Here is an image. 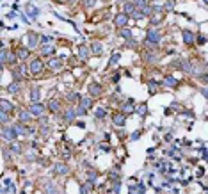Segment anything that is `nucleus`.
<instances>
[{
    "label": "nucleus",
    "instance_id": "b1692460",
    "mask_svg": "<svg viewBox=\"0 0 208 194\" xmlns=\"http://www.w3.org/2000/svg\"><path fill=\"white\" fill-rule=\"evenodd\" d=\"M105 116H107V111H105V109H96V112H94V118L102 119V118H105Z\"/></svg>",
    "mask_w": 208,
    "mask_h": 194
},
{
    "label": "nucleus",
    "instance_id": "2eb2a0df",
    "mask_svg": "<svg viewBox=\"0 0 208 194\" xmlns=\"http://www.w3.org/2000/svg\"><path fill=\"white\" fill-rule=\"evenodd\" d=\"M27 39H29V48H34V47L37 45V39H39V37H37L36 34H29Z\"/></svg>",
    "mask_w": 208,
    "mask_h": 194
},
{
    "label": "nucleus",
    "instance_id": "79ce46f5",
    "mask_svg": "<svg viewBox=\"0 0 208 194\" xmlns=\"http://www.w3.org/2000/svg\"><path fill=\"white\" fill-rule=\"evenodd\" d=\"M71 2H75V0H71Z\"/></svg>",
    "mask_w": 208,
    "mask_h": 194
},
{
    "label": "nucleus",
    "instance_id": "20e7f679",
    "mask_svg": "<svg viewBox=\"0 0 208 194\" xmlns=\"http://www.w3.org/2000/svg\"><path fill=\"white\" fill-rule=\"evenodd\" d=\"M146 41L149 43V45H158V43H160V32L158 30H149L148 32V37H146Z\"/></svg>",
    "mask_w": 208,
    "mask_h": 194
},
{
    "label": "nucleus",
    "instance_id": "6e6552de",
    "mask_svg": "<svg viewBox=\"0 0 208 194\" xmlns=\"http://www.w3.org/2000/svg\"><path fill=\"white\" fill-rule=\"evenodd\" d=\"M89 93H91V96H98V95L102 93V85L96 84V82H92V84L89 85Z\"/></svg>",
    "mask_w": 208,
    "mask_h": 194
},
{
    "label": "nucleus",
    "instance_id": "a211bd4d",
    "mask_svg": "<svg viewBox=\"0 0 208 194\" xmlns=\"http://www.w3.org/2000/svg\"><path fill=\"white\" fill-rule=\"evenodd\" d=\"M176 78H173V77H166L164 78V85H167V87H176Z\"/></svg>",
    "mask_w": 208,
    "mask_h": 194
},
{
    "label": "nucleus",
    "instance_id": "2f4dec72",
    "mask_svg": "<svg viewBox=\"0 0 208 194\" xmlns=\"http://www.w3.org/2000/svg\"><path fill=\"white\" fill-rule=\"evenodd\" d=\"M84 6L85 7H92V6H96V0H82Z\"/></svg>",
    "mask_w": 208,
    "mask_h": 194
},
{
    "label": "nucleus",
    "instance_id": "ddd939ff",
    "mask_svg": "<svg viewBox=\"0 0 208 194\" xmlns=\"http://www.w3.org/2000/svg\"><path fill=\"white\" fill-rule=\"evenodd\" d=\"M125 114H116L114 116V125L116 126H125Z\"/></svg>",
    "mask_w": 208,
    "mask_h": 194
},
{
    "label": "nucleus",
    "instance_id": "6ab92c4d",
    "mask_svg": "<svg viewBox=\"0 0 208 194\" xmlns=\"http://www.w3.org/2000/svg\"><path fill=\"white\" fill-rule=\"evenodd\" d=\"M55 173L59 175H68V167L64 164H55Z\"/></svg>",
    "mask_w": 208,
    "mask_h": 194
},
{
    "label": "nucleus",
    "instance_id": "f257e3e1",
    "mask_svg": "<svg viewBox=\"0 0 208 194\" xmlns=\"http://www.w3.org/2000/svg\"><path fill=\"white\" fill-rule=\"evenodd\" d=\"M92 105V100L91 98H82L80 103H78V109H77V116H84L87 114V109Z\"/></svg>",
    "mask_w": 208,
    "mask_h": 194
},
{
    "label": "nucleus",
    "instance_id": "4c0bfd02",
    "mask_svg": "<svg viewBox=\"0 0 208 194\" xmlns=\"http://www.w3.org/2000/svg\"><path fill=\"white\" fill-rule=\"evenodd\" d=\"M0 121H7V114H4V111H0Z\"/></svg>",
    "mask_w": 208,
    "mask_h": 194
},
{
    "label": "nucleus",
    "instance_id": "4be33fe9",
    "mask_svg": "<svg viewBox=\"0 0 208 194\" xmlns=\"http://www.w3.org/2000/svg\"><path fill=\"white\" fill-rule=\"evenodd\" d=\"M133 11H135V6H133V4H125V9H123V13H125L126 16H128L130 13H133Z\"/></svg>",
    "mask_w": 208,
    "mask_h": 194
},
{
    "label": "nucleus",
    "instance_id": "0eeeda50",
    "mask_svg": "<svg viewBox=\"0 0 208 194\" xmlns=\"http://www.w3.org/2000/svg\"><path fill=\"white\" fill-rule=\"evenodd\" d=\"M30 71H32V73H41V71H43V62H41L39 59H34V61L30 62Z\"/></svg>",
    "mask_w": 208,
    "mask_h": 194
},
{
    "label": "nucleus",
    "instance_id": "58836bf2",
    "mask_svg": "<svg viewBox=\"0 0 208 194\" xmlns=\"http://www.w3.org/2000/svg\"><path fill=\"white\" fill-rule=\"evenodd\" d=\"M11 150H13L14 153H20V146H16V144H13V146H11Z\"/></svg>",
    "mask_w": 208,
    "mask_h": 194
},
{
    "label": "nucleus",
    "instance_id": "412c9836",
    "mask_svg": "<svg viewBox=\"0 0 208 194\" xmlns=\"http://www.w3.org/2000/svg\"><path fill=\"white\" fill-rule=\"evenodd\" d=\"M27 57H29V50H27V48H20V50H18V59L23 61V59H27Z\"/></svg>",
    "mask_w": 208,
    "mask_h": 194
},
{
    "label": "nucleus",
    "instance_id": "4468645a",
    "mask_svg": "<svg viewBox=\"0 0 208 194\" xmlns=\"http://www.w3.org/2000/svg\"><path fill=\"white\" fill-rule=\"evenodd\" d=\"M39 95H41V93H39V87H37V85H34V87L30 89V100H32V102H37V100H39Z\"/></svg>",
    "mask_w": 208,
    "mask_h": 194
},
{
    "label": "nucleus",
    "instance_id": "dca6fc26",
    "mask_svg": "<svg viewBox=\"0 0 208 194\" xmlns=\"http://www.w3.org/2000/svg\"><path fill=\"white\" fill-rule=\"evenodd\" d=\"M48 109H50L52 112H57V111L61 109V105H59L57 100H50V102H48Z\"/></svg>",
    "mask_w": 208,
    "mask_h": 194
},
{
    "label": "nucleus",
    "instance_id": "a878e982",
    "mask_svg": "<svg viewBox=\"0 0 208 194\" xmlns=\"http://www.w3.org/2000/svg\"><path fill=\"white\" fill-rule=\"evenodd\" d=\"M27 9H29V11H30V13H29V14H30V16H32V18H36V16H37V14H39V11H37V9H36V7H34V6H27Z\"/></svg>",
    "mask_w": 208,
    "mask_h": 194
},
{
    "label": "nucleus",
    "instance_id": "393cba45",
    "mask_svg": "<svg viewBox=\"0 0 208 194\" xmlns=\"http://www.w3.org/2000/svg\"><path fill=\"white\" fill-rule=\"evenodd\" d=\"M135 112H137V114H141V116H144V114L148 112V107H146V105L142 103L141 107H137V109H135Z\"/></svg>",
    "mask_w": 208,
    "mask_h": 194
},
{
    "label": "nucleus",
    "instance_id": "72a5a7b5",
    "mask_svg": "<svg viewBox=\"0 0 208 194\" xmlns=\"http://www.w3.org/2000/svg\"><path fill=\"white\" fill-rule=\"evenodd\" d=\"M9 91H11V93H18V91H20V85H18V84L9 85Z\"/></svg>",
    "mask_w": 208,
    "mask_h": 194
},
{
    "label": "nucleus",
    "instance_id": "f3484780",
    "mask_svg": "<svg viewBox=\"0 0 208 194\" xmlns=\"http://www.w3.org/2000/svg\"><path fill=\"white\" fill-rule=\"evenodd\" d=\"M55 52V48L52 47V45H44V47H41V54L43 55H50V54H54Z\"/></svg>",
    "mask_w": 208,
    "mask_h": 194
},
{
    "label": "nucleus",
    "instance_id": "f704fd0d",
    "mask_svg": "<svg viewBox=\"0 0 208 194\" xmlns=\"http://www.w3.org/2000/svg\"><path fill=\"white\" fill-rule=\"evenodd\" d=\"M68 100H69V102H77V100H78V95H77V93L68 95Z\"/></svg>",
    "mask_w": 208,
    "mask_h": 194
},
{
    "label": "nucleus",
    "instance_id": "423d86ee",
    "mask_svg": "<svg viewBox=\"0 0 208 194\" xmlns=\"http://www.w3.org/2000/svg\"><path fill=\"white\" fill-rule=\"evenodd\" d=\"M126 21H128V16L125 13H119L118 16H116L114 23H116V27H123V25H126Z\"/></svg>",
    "mask_w": 208,
    "mask_h": 194
},
{
    "label": "nucleus",
    "instance_id": "cd10ccee",
    "mask_svg": "<svg viewBox=\"0 0 208 194\" xmlns=\"http://www.w3.org/2000/svg\"><path fill=\"white\" fill-rule=\"evenodd\" d=\"M59 190H57V187L55 185H48L46 187V194H57Z\"/></svg>",
    "mask_w": 208,
    "mask_h": 194
},
{
    "label": "nucleus",
    "instance_id": "bb28decb",
    "mask_svg": "<svg viewBox=\"0 0 208 194\" xmlns=\"http://www.w3.org/2000/svg\"><path fill=\"white\" fill-rule=\"evenodd\" d=\"M20 119H21V121H30V114L23 111V112H20Z\"/></svg>",
    "mask_w": 208,
    "mask_h": 194
},
{
    "label": "nucleus",
    "instance_id": "f8f14e48",
    "mask_svg": "<svg viewBox=\"0 0 208 194\" xmlns=\"http://www.w3.org/2000/svg\"><path fill=\"white\" fill-rule=\"evenodd\" d=\"M0 109H2L6 114H9V112L13 111V103H9V102H6V100H0Z\"/></svg>",
    "mask_w": 208,
    "mask_h": 194
},
{
    "label": "nucleus",
    "instance_id": "c756f323",
    "mask_svg": "<svg viewBox=\"0 0 208 194\" xmlns=\"http://www.w3.org/2000/svg\"><path fill=\"white\" fill-rule=\"evenodd\" d=\"M121 36H123L125 39H130V41H132V32H130L128 29H125V30H121Z\"/></svg>",
    "mask_w": 208,
    "mask_h": 194
},
{
    "label": "nucleus",
    "instance_id": "f03ea898",
    "mask_svg": "<svg viewBox=\"0 0 208 194\" xmlns=\"http://www.w3.org/2000/svg\"><path fill=\"white\" fill-rule=\"evenodd\" d=\"M29 112L32 114V116H37V118H41L43 114H44V107L41 105V103H37V102H34L30 107H29Z\"/></svg>",
    "mask_w": 208,
    "mask_h": 194
},
{
    "label": "nucleus",
    "instance_id": "ea45409f",
    "mask_svg": "<svg viewBox=\"0 0 208 194\" xmlns=\"http://www.w3.org/2000/svg\"><path fill=\"white\" fill-rule=\"evenodd\" d=\"M137 137H141V132H133V134H132V141H135Z\"/></svg>",
    "mask_w": 208,
    "mask_h": 194
},
{
    "label": "nucleus",
    "instance_id": "5701e85b",
    "mask_svg": "<svg viewBox=\"0 0 208 194\" xmlns=\"http://www.w3.org/2000/svg\"><path fill=\"white\" fill-rule=\"evenodd\" d=\"M78 54H80L82 59H89V50H87L85 47H80V48H78Z\"/></svg>",
    "mask_w": 208,
    "mask_h": 194
},
{
    "label": "nucleus",
    "instance_id": "c9c22d12",
    "mask_svg": "<svg viewBox=\"0 0 208 194\" xmlns=\"http://www.w3.org/2000/svg\"><path fill=\"white\" fill-rule=\"evenodd\" d=\"M41 41L46 45V43H50V41H52V37H50V36H41Z\"/></svg>",
    "mask_w": 208,
    "mask_h": 194
},
{
    "label": "nucleus",
    "instance_id": "e433bc0d",
    "mask_svg": "<svg viewBox=\"0 0 208 194\" xmlns=\"http://www.w3.org/2000/svg\"><path fill=\"white\" fill-rule=\"evenodd\" d=\"M166 7H167V9H173V7H174V0H167V2H166Z\"/></svg>",
    "mask_w": 208,
    "mask_h": 194
},
{
    "label": "nucleus",
    "instance_id": "473e14b6",
    "mask_svg": "<svg viewBox=\"0 0 208 194\" xmlns=\"http://www.w3.org/2000/svg\"><path fill=\"white\" fill-rule=\"evenodd\" d=\"M119 61V54H114V57L109 61V66H110V64H116V62H118Z\"/></svg>",
    "mask_w": 208,
    "mask_h": 194
},
{
    "label": "nucleus",
    "instance_id": "9b49d317",
    "mask_svg": "<svg viewBox=\"0 0 208 194\" xmlns=\"http://www.w3.org/2000/svg\"><path fill=\"white\" fill-rule=\"evenodd\" d=\"M75 118H77V112H75L73 109H69V111H66V112H64V121H68V123L75 121Z\"/></svg>",
    "mask_w": 208,
    "mask_h": 194
},
{
    "label": "nucleus",
    "instance_id": "7ed1b4c3",
    "mask_svg": "<svg viewBox=\"0 0 208 194\" xmlns=\"http://www.w3.org/2000/svg\"><path fill=\"white\" fill-rule=\"evenodd\" d=\"M2 135H4L7 141H14V139L18 137V134H16V128H14V126H4Z\"/></svg>",
    "mask_w": 208,
    "mask_h": 194
},
{
    "label": "nucleus",
    "instance_id": "aec40b11",
    "mask_svg": "<svg viewBox=\"0 0 208 194\" xmlns=\"http://www.w3.org/2000/svg\"><path fill=\"white\" fill-rule=\"evenodd\" d=\"M133 111H135V109H133V103H132V100H128V102L123 105V114H125V112H133Z\"/></svg>",
    "mask_w": 208,
    "mask_h": 194
},
{
    "label": "nucleus",
    "instance_id": "c85d7f7f",
    "mask_svg": "<svg viewBox=\"0 0 208 194\" xmlns=\"http://www.w3.org/2000/svg\"><path fill=\"white\" fill-rule=\"evenodd\" d=\"M102 45H100V43H94V45H92V52H94V54H102Z\"/></svg>",
    "mask_w": 208,
    "mask_h": 194
},
{
    "label": "nucleus",
    "instance_id": "9d476101",
    "mask_svg": "<svg viewBox=\"0 0 208 194\" xmlns=\"http://www.w3.org/2000/svg\"><path fill=\"white\" fill-rule=\"evenodd\" d=\"M48 66H50V70H61L62 68V59H52L48 62Z\"/></svg>",
    "mask_w": 208,
    "mask_h": 194
},
{
    "label": "nucleus",
    "instance_id": "1a4fd4ad",
    "mask_svg": "<svg viewBox=\"0 0 208 194\" xmlns=\"http://www.w3.org/2000/svg\"><path fill=\"white\" fill-rule=\"evenodd\" d=\"M181 36H183V41L187 43V45H190V43H194V39H196V36L190 32V30H183L181 32Z\"/></svg>",
    "mask_w": 208,
    "mask_h": 194
},
{
    "label": "nucleus",
    "instance_id": "a19ab883",
    "mask_svg": "<svg viewBox=\"0 0 208 194\" xmlns=\"http://www.w3.org/2000/svg\"><path fill=\"white\" fill-rule=\"evenodd\" d=\"M0 70H2V62H0Z\"/></svg>",
    "mask_w": 208,
    "mask_h": 194
},
{
    "label": "nucleus",
    "instance_id": "39448f33",
    "mask_svg": "<svg viewBox=\"0 0 208 194\" xmlns=\"http://www.w3.org/2000/svg\"><path fill=\"white\" fill-rule=\"evenodd\" d=\"M2 61H7L9 64H14V62H16V57H14L11 52L2 50V52H0V62H2Z\"/></svg>",
    "mask_w": 208,
    "mask_h": 194
},
{
    "label": "nucleus",
    "instance_id": "7c9ffc66",
    "mask_svg": "<svg viewBox=\"0 0 208 194\" xmlns=\"http://www.w3.org/2000/svg\"><path fill=\"white\" fill-rule=\"evenodd\" d=\"M133 6H139V7H146V0H133Z\"/></svg>",
    "mask_w": 208,
    "mask_h": 194
}]
</instances>
